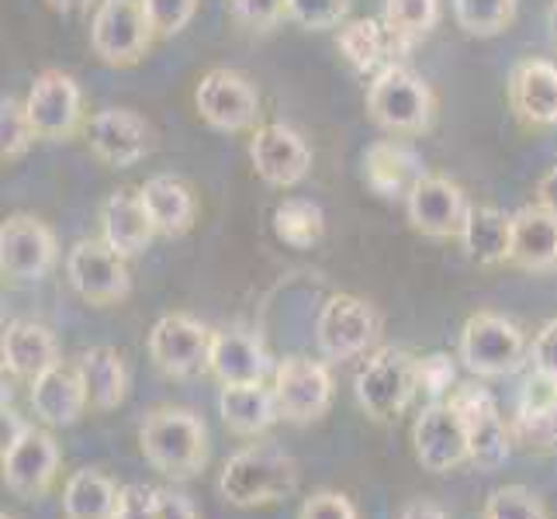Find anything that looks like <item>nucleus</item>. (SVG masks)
Here are the masks:
<instances>
[{
  "label": "nucleus",
  "mask_w": 557,
  "mask_h": 519,
  "mask_svg": "<svg viewBox=\"0 0 557 519\" xmlns=\"http://www.w3.org/2000/svg\"><path fill=\"white\" fill-rule=\"evenodd\" d=\"M471 201L465 187L440 173H426L406 198V215L416 233L426 239H460V228L468 222Z\"/></svg>",
  "instance_id": "nucleus-18"
},
{
  "label": "nucleus",
  "mask_w": 557,
  "mask_h": 519,
  "mask_svg": "<svg viewBox=\"0 0 557 519\" xmlns=\"http://www.w3.org/2000/svg\"><path fill=\"white\" fill-rule=\"evenodd\" d=\"M460 246L478 267L509 263L512 254V215L492 205H471L468 222L460 228Z\"/></svg>",
  "instance_id": "nucleus-29"
},
{
  "label": "nucleus",
  "mask_w": 557,
  "mask_h": 519,
  "mask_svg": "<svg viewBox=\"0 0 557 519\" xmlns=\"http://www.w3.org/2000/svg\"><path fill=\"white\" fill-rule=\"evenodd\" d=\"M398 519H447V512L436 503H430V498H412V503L401 509Z\"/></svg>",
  "instance_id": "nucleus-49"
},
{
  "label": "nucleus",
  "mask_w": 557,
  "mask_h": 519,
  "mask_svg": "<svg viewBox=\"0 0 557 519\" xmlns=\"http://www.w3.org/2000/svg\"><path fill=\"white\" fill-rule=\"evenodd\" d=\"M211 336L215 330H208L195 316L170 312L149 330V357L166 378H195L208 371Z\"/></svg>",
  "instance_id": "nucleus-12"
},
{
  "label": "nucleus",
  "mask_w": 557,
  "mask_h": 519,
  "mask_svg": "<svg viewBox=\"0 0 557 519\" xmlns=\"http://www.w3.org/2000/svg\"><path fill=\"white\" fill-rule=\"evenodd\" d=\"M84 136L90 143V152L101 163L114 170H128L143 163L152 146H157V132L143 119L139 111L128 108H104L84 125Z\"/></svg>",
  "instance_id": "nucleus-16"
},
{
  "label": "nucleus",
  "mask_w": 557,
  "mask_h": 519,
  "mask_svg": "<svg viewBox=\"0 0 557 519\" xmlns=\"http://www.w3.org/2000/svg\"><path fill=\"white\" fill-rule=\"evenodd\" d=\"M25 114L35 128V139L63 143L84 125V94L81 84L63 70H46L35 76L25 98Z\"/></svg>",
  "instance_id": "nucleus-11"
},
{
  "label": "nucleus",
  "mask_w": 557,
  "mask_h": 519,
  "mask_svg": "<svg viewBox=\"0 0 557 519\" xmlns=\"http://www.w3.org/2000/svg\"><path fill=\"white\" fill-rule=\"evenodd\" d=\"M550 25H554V35H557V0L550 4Z\"/></svg>",
  "instance_id": "nucleus-51"
},
{
  "label": "nucleus",
  "mask_w": 557,
  "mask_h": 519,
  "mask_svg": "<svg viewBox=\"0 0 557 519\" xmlns=\"http://www.w3.org/2000/svg\"><path fill=\"white\" fill-rule=\"evenodd\" d=\"M447 401L457 409L460 422H465L471 465L478 471L503 468L512 454V430H509V422L498 416V406L488 395V388H482V384H457Z\"/></svg>",
  "instance_id": "nucleus-9"
},
{
  "label": "nucleus",
  "mask_w": 557,
  "mask_h": 519,
  "mask_svg": "<svg viewBox=\"0 0 557 519\" xmlns=\"http://www.w3.org/2000/svg\"><path fill=\"white\" fill-rule=\"evenodd\" d=\"M333 374L330 360L284 357L274 368V395L281 419L292 427H312L333 406Z\"/></svg>",
  "instance_id": "nucleus-8"
},
{
  "label": "nucleus",
  "mask_w": 557,
  "mask_h": 519,
  "mask_svg": "<svg viewBox=\"0 0 557 519\" xmlns=\"http://www.w3.org/2000/svg\"><path fill=\"white\" fill-rule=\"evenodd\" d=\"M298 519H360V516H357V506L343 492L322 489L305 498L298 509Z\"/></svg>",
  "instance_id": "nucleus-42"
},
{
  "label": "nucleus",
  "mask_w": 557,
  "mask_h": 519,
  "mask_svg": "<svg viewBox=\"0 0 557 519\" xmlns=\"http://www.w3.org/2000/svg\"><path fill=\"white\" fill-rule=\"evenodd\" d=\"M527 336L512 319L498 312H474L460 330L457 357L474 378H506L527 363Z\"/></svg>",
  "instance_id": "nucleus-5"
},
{
  "label": "nucleus",
  "mask_w": 557,
  "mask_h": 519,
  "mask_svg": "<svg viewBox=\"0 0 557 519\" xmlns=\"http://www.w3.org/2000/svg\"><path fill=\"white\" fill-rule=\"evenodd\" d=\"M416 381L419 392H426L430 401H447L450 392L457 388V368L447 354L416 357Z\"/></svg>",
  "instance_id": "nucleus-39"
},
{
  "label": "nucleus",
  "mask_w": 557,
  "mask_h": 519,
  "mask_svg": "<svg viewBox=\"0 0 557 519\" xmlns=\"http://www.w3.org/2000/svg\"><path fill=\"white\" fill-rule=\"evenodd\" d=\"M325 233L322 208L309 198H284L274 208V236L292 249H312Z\"/></svg>",
  "instance_id": "nucleus-34"
},
{
  "label": "nucleus",
  "mask_w": 557,
  "mask_h": 519,
  "mask_svg": "<svg viewBox=\"0 0 557 519\" xmlns=\"http://www.w3.org/2000/svg\"><path fill=\"white\" fill-rule=\"evenodd\" d=\"M32 143L35 128L25 114V101L4 98V104H0V157H4V163L22 160Z\"/></svg>",
  "instance_id": "nucleus-37"
},
{
  "label": "nucleus",
  "mask_w": 557,
  "mask_h": 519,
  "mask_svg": "<svg viewBox=\"0 0 557 519\" xmlns=\"http://www.w3.org/2000/svg\"><path fill=\"white\" fill-rule=\"evenodd\" d=\"M60 257V246L46 222L35 215H8L0 225V274L11 284L42 281Z\"/></svg>",
  "instance_id": "nucleus-17"
},
{
  "label": "nucleus",
  "mask_w": 557,
  "mask_h": 519,
  "mask_svg": "<svg viewBox=\"0 0 557 519\" xmlns=\"http://www.w3.org/2000/svg\"><path fill=\"white\" fill-rule=\"evenodd\" d=\"M426 177L422 160L401 139H377L363 152V181L377 198H409V190Z\"/></svg>",
  "instance_id": "nucleus-25"
},
{
  "label": "nucleus",
  "mask_w": 557,
  "mask_h": 519,
  "mask_svg": "<svg viewBox=\"0 0 557 519\" xmlns=\"http://www.w3.org/2000/svg\"><path fill=\"white\" fill-rule=\"evenodd\" d=\"M301 482L298 460L274 444H246L225 460L219 474V495L236 509H257L284 503Z\"/></svg>",
  "instance_id": "nucleus-1"
},
{
  "label": "nucleus",
  "mask_w": 557,
  "mask_h": 519,
  "mask_svg": "<svg viewBox=\"0 0 557 519\" xmlns=\"http://www.w3.org/2000/svg\"><path fill=\"white\" fill-rule=\"evenodd\" d=\"M416 460L433 474H447L460 465H471V447L465 422L450 401H426L412 422Z\"/></svg>",
  "instance_id": "nucleus-15"
},
{
  "label": "nucleus",
  "mask_w": 557,
  "mask_h": 519,
  "mask_svg": "<svg viewBox=\"0 0 557 519\" xmlns=\"http://www.w3.org/2000/svg\"><path fill=\"white\" fill-rule=\"evenodd\" d=\"M384 28L392 32L395 52H409L440 22V0H384Z\"/></svg>",
  "instance_id": "nucleus-33"
},
{
  "label": "nucleus",
  "mask_w": 557,
  "mask_h": 519,
  "mask_svg": "<svg viewBox=\"0 0 557 519\" xmlns=\"http://www.w3.org/2000/svg\"><path fill=\"white\" fill-rule=\"evenodd\" d=\"M157 35L149 28L143 0H98L90 17V49L108 66H136Z\"/></svg>",
  "instance_id": "nucleus-6"
},
{
  "label": "nucleus",
  "mask_w": 557,
  "mask_h": 519,
  "mask_svg": "<svg viewBox=\"0 0 557 519\" xmlns=\"http://www.w3.org/2000/svg\"><path fill=\"white\" fill-rule=\"evenodd\" d=\"M122 489L98 468H81L63 485V516L66 519H114L119 516Z\"/></svg>",
  "instance_id": "nucleus-31"
},
{
  "label": "nucleus",
  "mask_w": 557,
  "mask_h": 519,
  "mask_svg": "<svg viewBox=\"0 0 557 519\" xmlns=\"http://www.w3.org/2000/svg\"><path fill=\"white\" fill-rule=\"evenodd\" d=\"M60 444L46 427H28L22 440L0 450V474L11 495L25 498H42L60 474Z\"/></svg>",
  "instance_id": "nucleus-14"
},
{
  "label": "nucleus",
  "mask_w": 557,
  "mask_h": 519,
  "mask_svg": "<svg viewBox=\"0 0 557 519\" xmlns=\"http://www.w3.org/2000/svg\"><path fill=\"white\" fill-rule=\"evenodd\" d=\"M436 98L409 66L388 63L368 84V114L388 136H422L433 122Z\"/></svg>",
  "instance_id": "nucleus-3"
},
{
  "label": "nucleus",
  "mask_w": 557,
  "mask_h": 519,
  "mask_svg": "<svg viewBox=\"0 0 557 519\" xmlns=\"http://www.w3.org/2000/svg\"><path fill=\"white\" fill-rule=\"evenodd\" d=\"M66 277L70 287L87 305H119L132 292V274L125 267V257L114 254L104 239H81L66 254Z\"/></svg>",
  "instance_id": "nucleus-10"
},
{
  "label": "nucleus",
  "mask_w": 557,
  "mask_h": 519,
  "mask_svg": "<svg viewBox=\"0 0 557 519\" xmlns=\"http://www.w3.org/2000/svg\"><path fill=\"white\" fill-rule=\"evenodd\" d=\"M550 409H557V378L533 368V374L523 384V398H520V409H516V412L541 416V412H550Z\"/></svg>",
  "instance_id": "nucleus-43"
},
{
  "label": "nucleus",
  "mask_w": 557,
  "mask_h": 519,
  "mask_svg": "<svg viewBox=\"0 0 557 519\" xmlns=\"http://www.w3.org/2000/svg\"><path fill=\"white\" fill-rule=\"evenodd\" d=\"M28 388H32L28 398H32L35 419L49 430L76 427V422L84 419V412L90 409V395H87V384H84L81 368H76V360H55L49 371H42L28 384Z\"/></svg>",
  "instance_id": "nucleus-20"
},
{
  "label": "nucleus",
  "mask_w": 557,
  "mask_h": 519,
  "mask_svg": "<svg viewBox=\"0 0 557 519\" xmlns=\"http://www.w3.org/2000/svg\"><path fill=\"white\" fill-rule=\"evenodd\" d=\"M228 8L239 25L257 32L274 28L281 17H287V0H228Z\"/></svg>",
  "instance_id": "nucleus-41"
},
{
  "label": "nucleus",
  "mask_w": 557,
  "mask_h": 519,
  "mask_svg": "<svg viewBox=\"0 0 557 519\" xmlns=\"http://www.w3.org/2000/svg\"><path fill=\"white\" fill-rule=\"evenodd\" d=\"M509 108L527 128H554L557 125V66L550 60L516 63L509 76Z\"/></svg>",
  "instance_id": "nucleus-21"
},
{
  "label": "nucleus",
  "mask_w": 557,
  "mask_h": 519,
  "mask_svg": "<svg viewBox=\"0 0 557 519\" xmlns=\"http://www.w3.org/2000/svg\"><path fill=\"white\" fill-rule=\"evenodd\" d=\"M381 336V319L371 301L357 295H333L325 298L315 319V346L322 360L347 363L371 350Z\"/></svg>",
  "instance_id": "nucleus-7"
},
{
  "label": "nucleus",
  "mask_w": 557,
  "mask_h": 519,
  "mask_svg": "<svg viewBox=\"0 0 557 519\" xmlns=\"http://www.w3.org/2000/svg\"><path fill=\"white\" fill-rule=\"evenodd\" d=\"M219 416L228 433L243 440H257L281 419L274 384L267 388V381L253 384H222L219 392Z\"/></svg>",
  "instance_id": "nucleus-27"
},
{
  "label": "nucleus",
  "mask_w": 557,
  "mask_h": 519,
  "mask_svg": "<svg viewBox=\"0 0 557 519\" xmlns=\"http://www.w3.org/2000/svg\"><path fill=\"white\" fill-rule=\"evenodd\" d=\"M195 108L215 132H253L260 122V94L236 70H208L195 90Z\"/></svg>",
  "instance_id": "nucleus-13"
},
{
  "label": "nucleus",
  "mask_w": 557,
  "mask_h": 519,
  "mask_svg": "<svg viewBox=\"0 0 557 519\" xmlns=\"http://www.w3.org/2000/svg\"><path fill=\"white\" fill-rule=\"evenodd\" d=\"M536 205H544L550 215H557V166H550L536 184Z\"/></svg>",
  "instance_id": "nucleus-48"
},
{
  "label": "nucleus",
  "mask_w": 557,
  "mask_h": 519,
  "mask_svg": "<svg viewBox=\"0 0 557 519\" xmlns=\"http://www.w3.org/2000/svg\"><path fill=\"white\" fill-rule=\"evenodd\" d=\"M457 25L474 38L503 35L516 17V0H454Z\"/></svg>",
  "instance_id": "nucleus-35"
},
{
  "label": "nucleus",
  "mask_w": 557,
  "mask_h": 519,
  "mask_svg": "<svg viewBox=\"0 0 557 519\" xmlns=\"http://www.w3.org/2000/svg\"><path fill=\"white\" fill-rule=\"evenodd\" d=\"M139 447L160 474L187 482L208 465V430L201 416L187 409H152L139 427Z\"/></svg>",
  "instance_id": "nucleus-2"
},
{
  "label": "nucleus",
  "mask_w": 557,
  "mask_h": 519,
  "mask_svg": "<svg viewBox=\"0 0 557 519\" xmlns=\"http://www.w3.org/2000/svg\"><path fill=\"white\" fill-rule=\"evenodd\" d=\"M416 392H419L416 357L406 346H381V350H374L363 360V368L357 371L354 381L357 406L377 427H388V422H398L406 416Z\"/></svg>",
  "instance_id": "nucleus-4"
},
{
  "label": "nucleus",
  "mask_w": 557,
  "mask_h": 519,
  "mask_svg": "<svg viewBox=\"0 0 557 519\" xmlns=\"http://www.w3.org/2000/svg\"><path fill=\"white\" fill-rule=\"evenodd\" d=\"M530 360L536 371H544L550 378H557V319L544 322L541 333L533 336V346H530Z\"/></svg>",
  "instance_id": "nucleus-45"
},
{
  "label": "nucleus",
  "mask_w": 557,
  "mask_h": 519,
  "mask_svg": "<svg viewBox=\"0 0 557 519\" xmlns=\"http://www.w3.org/2000/svg\"><path fill=\"white\" fill-rule=\"evenodd\" d=\"M0 519H14V516H8V512H0Z\"/></svg>",
  "instance_id": "nucleus-52"
},
{
  "label": "nucleus",
  "mask_w": 557,
  "mask_h": 519,
  "mask_svg": "<svg viewBox=\"0 0 557 519\" xmlns=\"http://www.w3.org/2000/svg\"><path fill=\"white\" fill-rule=\"evenodd\" d=\"M139 190H143L149 219H152V225H157L160 236L181 239V236L190 233V228H195L198 201H195V190H190L181 177L157 173V177H149Z\"/></svg>",
  "instance_id": "nucleus-28"
},
{
  "label": "nucleus",
  "mask_w": 557,
  "mask_h": 519,
  "mask_svg": "<svg viewBox=\"0 0 557 519\" xmlns=\"http://www.w3.org/2000/svg\"><path fill=\"white\" fill-rule=\"evenodd\" d=\"M157 225L149 219V208L143 201L139 187H122L104 201L101 208V239L122 254L125 260L139 257L149 249V243L157 239Z\"/></svg>",
  "instance_id": "nucleus-22"
},
{
  "label": "nucleus",
  "mask_w": 557,
  "mask_h": 519,
  "mask_svg": "<svg viewBox=\"0 0 557 519\" xmlns=\"http://www.w3.org/2000/svg\"><path fill=\"white\" fill-rule=\"evenodd\" d=\"M157 503H160V519H201L198 506L181 489H157Z\"/></svg>",
  "instance_id": "nucleus-46"
},
{
  "label": "nucleus",
  "mask_w": 557,
  "mask_h": 519,
  "mask_svg": "<svg viewBox=\"0 0 557 519\" xmlns=\"http://www.w3.org/2000/svg\"><path fill=\"white\" fill-rule=\"evenodd\" d=\"M32 427V422H25L22 416H17L8 401H4V412H0V444L4 447H11V444H17L22 440V433Z\"/></svg>",
  "instance_id": "nucleus-47"
},
{
  "label": "nucleus",
  "mask_w": 557,
  "mask_h": 519,
  "mask_svg": "<svg viewBox=\"0 0 557 519\" xmlns=\"http://www.w3.org/2000/svg\"><path fill=\"white\" fill-rule=\"evenodd\" d=\"M277 363L263 350L260 336L243 333V330H219L211 336V357H208V374L219 384H253L274 378Z\"/></svg>",
  "instance_id": "nucleus-23"
},
{
  "label": "nucleus",
  "mask_w": 557,
  "mask_h": 519,
  "mask_svg": "<svg viewBox=\"0 0 557 519\" xmlns=\"http://www.w3.org/2000/svg\"><path fill=\"white\" fill-rule=\"evenodd\" d=\"M350 0H287V17L309 32L336 28L347 17Z\"/></svg>",
  "instance_id": "nucleus-40"
},
{
  "label": "nucleus",
  "mask_w": 557,
  "mask_h": 519,
  "mask_svg": "<svg viewBox=\"0 0 557 519\" xmlns=\"http://www.w3.org/2000/svg\"><path fill=\"white\" fill-rule=\"evenodd\" d=\"M0 360H4V374L32 384L38 374L49 371L60 360V343H55L49 325L17 319L4 330V339H0Z\"/></svg>",
  "instance_id": "nucleus-26"
},
{
  "label": "nucleus",
  "mask_w": 557,
  "mask_h": 519,
  "mask_svg": "<svg viewBox=\"0 0 557 519\" xmlns=\"http://www.w3.org/2000/svg\"><path fill=\"white\" fill-rule=\"evenodd\" d=\"M509 267L527 274L557 271V215L544 205H523L512 211V254Z\"/></svg>",
  "instance_id": "nucleus-24"
},
{
  "label": "nucleus",
  "mask_w": 557,
  "mask_h": 519,
  "mask_svg": "<svg viewBox=\"0 0 557 519\" xmlns=\"http://www.w3.org/2000/svg\"><path fill=\"white\" fill-rule=\"evenodd\" d=\"M249 160L263 184L271 187H295L309 177L312 170V149L292 125H257L249 136Z\"/></svg>",
  "instance_id": "nucleus-19"
},
{
  "label": "nucleus",
  "mask_w": 557,
  "mask_h": 519,
  "mask_svg": "<svg viewBox=\"0 0 557 519\" xmlns=\"http://www.w3.org/2000/svg\"><path fill=\"white\" fill-rule=\"evenodd\" d=\"M76 368L84 374L90 409L111 412L122 406L128 395V371L114 346H87V350L76 354Z\"/></svg>",
  "instance_id": "nucleus-30"
},
{
  "label": "nucleus",
  "mask_w": 557,
  "mask_h": 519,
  "mask_svg": "<svg viewBox=\"0 0 557 519\" xmlns=\"http://www.w3.org/2000/svg\"><path fill=\"white\" fill-rule=\"evenodd\" d=\"M114 519H160V503L152 485H122V503Z\"/></svg>",
  "instance_id": "nucleus-44"
},
{
  "label": "nucleus",
  "mask_w": 557,
  "mask_h": 519,
  "mask_svg": "<svg viewBox=\"0 0 557 519\" xmlns=\"http://www.w3.org/2000/svg\"><path fill=\"white\" fill-rule=\"evenodd\" d=\"M482 519H550V512L544 506V498L533 489L503 485L485 498Z\"/></svg>",
  "instance_id": "nucleus-36"
},
{
  "label": "nucleus",
  "mask_w": 557,
  "mask_h": 519,
  "mask_svg": "<svg viewBox=\"0 0 557 519\" xmlns=\"http://www.w3.org/2000/svg\"><path fill=\"white\" fill-rule=\"evenodd\" d=\"M143 11L149 17V28L157 38L181 35L198 14V0H143Z\"/></svg>",
  "instance_id": "nucleus-38"
},
{
  "label": "nucleus",
  "mask_w": 557,
  "mask_h": 519,
  "mask_svg": "<svg viewBox=\"0 0 557 519\" xmlns=\"http://www.w3.org/2000/svg\"><path fill=\"white\" fill-rule=\"evenodd\" d=\"M46 4H49L52 11H63V14H70V11H84V8H90L94 0H46Z\"/></svg>",
  "instance_id": "nucleus-50"
},
{
  "label": "nucleus",
  "mask_w": 557,
  "mask_h": 519,
  "mask_svg": "<svg viewBox=\"0 0 557 519\" xmlns=\"http://www.w3.org/2000/svg\"><path fill=\"white\" fill-rule=\"evenodd\" d=\"M339 52L350 63V70L363 76H374L377 70L395 63L392 55H398L392 32L384 28V22H371V17H357V22L339 28Z\"/></svg>",
  "instance_id": "nucleus-32"
}]
</instances>
